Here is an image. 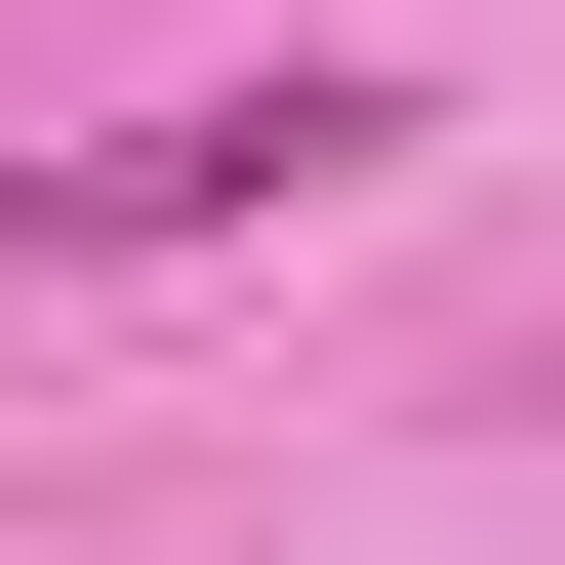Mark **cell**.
I'll use <instances>...</instances> for the list:
<instances>
[{
    "instance_id": "6da1fadb",
    "label": "cell",
    "mask_w": 565,
    "mask_h": 565,
    "mask_svg": "<svg viewBox=\"0 0 565 565\" xmlns=\"http://www.w3.org/2000/svg\"><path fill=\"white\" fill-rule=\"evenodd\" d=\"M323 162H364V82H202V121H121L41 243H202V202H323Z\"/></svg>"
}]
</instances>
